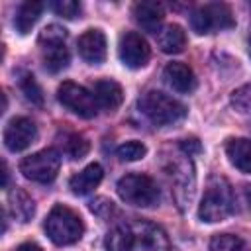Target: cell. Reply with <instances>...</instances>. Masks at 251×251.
<instances>
[{
	"label": "cell",
	"mask_w": 251,
	"mask_h": 251,
	"mask_svg": "<svg viewBox=\"0 0 251 251\" xmlns=\"http://www.w3.org/2000/svg\"><path fill=\"white\" fill-rule=\"evenodd\" d=\"M190 25L198 35L216 33L222 29H229L235 25V18L227 4L224 2H210L196 8L190 16Z\"/></svg>",
	"instance_id": "6"
},
{
	"label": "cell",
	"mask_w": 251,
	"mask_h": 251,
	"mask_svg": "<svg viewBox=\"0 0 251 251\" xmlns=\"http://www.w3.org/2000/svg\"><path fill=\"white\" fill-rule=\"evenodd\" d=\"M41 12H43V2H37V0H27V2H24V4L18 8L16 18H14L16 29H18L22 35L29 33L31 27L35 25V22L39 20Z\"/></svg>",
	"instance_id": "21"
},
{
	"label": "cell",
	"mask_w": 251,
	"mask_h": 251,
	"mask_svg": "<svg viewBox=\"0 0 251 251\" xmlns=\"http://www.w3.org/2000/svg\"><path fill=\"white\" fill-rule=\"evenodd\" d=\"M120 59L126 67L129 69H141L147 65L149 57H151V49L147 45V41L135 33V31H126L120 37V47H118Z\"/></svg>",
	"instance_id": "10"
},
{
	"label": "cell",
	"mask_w": 251,
	"mask_h": 251,
	"mask_svg": "<svg viewBox=\"0 0 251 251\" xmlns=\"http://www.w3.org/2000/svg\"><path fill=\"white\" fill-rule=\"evenodd\" d=\"M37 137V127L29 118H12L4 129V145L10 151H24L27 149Z\"/></svg>",
	"instance_id": "11"
},
{
	"label": "cell",
	"mask_w": 251,
	"mask_h": 251,
	"mask_svg": "<svg viewBox=\"0 0 251 251\" xmlns=\"http://www.w3.org/2000/svg\"><path fill=\"white\" fill-rule=\"evenodd\" d=\"M16 251H43V249H41L37 243H33V241H27V243H22V245H20Z\"/></svg>",
	"instance_id": "30"
},
{
	"label": "cell",
	"mask_w": 251,
	"mask_h": 251,
	"mask_svg": "<svg viewBox=\"0 0 251 251\" xmlns=\"http://www.w3.org/2000/svg\"><path fill=\"white\" fill-rule=\"evenodd\" d=\"M157 45L163 53H180L186 47V33L180 25L169 24L157 33Z\"/></svg>",
	"instance_id": "19"
},
{
	"label": "cell",
	"mask_w": 251,
	"mask_h": 251,
	"mask_svg": "<svg viewBox=\"0 0 251 251\" xmlns=\"http://www.w3.org/2000/svg\"><path fill=\"white\" fill-rule=\"evenodd\" d=\"M78 55L90 63L100 65L106 59V35L100 29H86L76 41Z\"/></svg>",
	"instance_id": "13"
},
{
	"label": "cell",
	"mask_w": 251,
	"mask_h": 251,
	"mask_svg": "<svg viewBox=\"0 0 251 251\" xmlns=\"http://www.w3.org/2000/svg\"><path fill=\"white\" fill-rule=\"evenodd\" d=\"M43 227H45V233L49 235V239L57 245L76 243L84 233V224H82L80 216L63 204H57L51 208V212L45 218Z\"/></svg>",
	"instance_id": "3"
},
{
	"label": "cell",
	"mask_w": 251,
	"mask_h": 251,
	"mask_svg": "<svg viewBox=\"0 0 251 251\" xmlns=\"http://www.w3.org/2000/svg\"><path fill=\"white\" fill-rule=\"evenodd\" d=\"M92 94H94V100H96L98 108H102L106 112H114L124 100L122 86L116 80H110V78L96 80L94 86H92Z\"/></svg>",
	"instance_id": "15"
},
{
	"label": "cell",
	"mask_w": 251,
	"mask_h": 251,
	"mask_svg": "<svg viewBox=\"0 0 251 251\" xmlns=\"http://www.w3.org/2000/svg\"><path fill=\"white\" fill-rule=\"evenodd\" d=\"M8 208L10 214L18 220V222H29L35 214V204L29 198L27 192H24L22 188H14L8 194Z\"/></svg>",
	"instance_id": "20"
},
{
	"label": "cell",
	"mask_w": 251,
	"mask_h": 251,
	"mask_svg": "<svg viewBox=\"0 0 251 251\" xmlns=\"http://www.w3.org/2000/svg\"><path fill=\"white\" fill-rule=\"evenodd\" d=\"M180 147L188 153V157H190V151L194 149V151H200V143L196 141V139H184L182 143H180Z\"/></svg>",
	"instance_id": "29"
},
{
	"label": "cell",
	"mask_w": 251,
	"mask_h": 251,
	"mask_svg": "<svg viewBox=\"0 0 251 251\" xmlns=\"http://www.w3.org/2000/svg\"><path fill=\"white\" fill-rule=\"evenodd\" d=\"M51 10H53L57 16H61V18L73 20V18H76V16L80 14L82 6H80V2H76V0H55V2H51Z\"/></svg>",
	"instance_id": "27"
},
{
	"label": "cell",
	"mask_w": 251,
	"mask_h": 251,
	"mask_svg": "<svg viewBox=\"0 0 251 251\" xmlns=\"http://www.w3.org/2000/svg\"><path fill=\"white\" fill-rule=\"evenodd\" d=\"M20 88H22V92L25 94V98L31 104H35V106H41L43 104V90L37 84V80L33 78V75H24L20 78Z\"/></svg>",
	"instance_id": "24"
},
{
	"label": "cell",
	"mask_w": 251,
	"mask_h": 251,
	"mask_svg": "<svg viewBox=\"0 0 251 251\" xmlns=\"http://www.w3.org/2000/svg\"><path fill=\"white\" fill-rule=\"evenodd\" d=\"M61 167V157L55 149H41L37 153H31L20 163V171L27 180L47 184L55 180Z\"/></svg>",
	"instance_id": "8"
},
{
	"label": "cell",
	"mask_w": 251,
	"mask_h": 251,
	"mask_svg": "<svg viewBox=\"0 0 251 251\" xmlns=\"http://www.w3.org/2000/svg\"><path fill=\"white\" fill-rule=\"evenodd\" d=\"M104 171L98 163H90L88 167H84L80 173H76L75 176H71L69 180V188L73 190V194L76 196H84L88 192H92L100 182H102Z\"/></svg>",
	"instance_id": "17"
},
{
	"label": "cell",
	"mask_w": 251,
	"mask_h": 251,
	"mask_svg": "<svg viewBox=\"0 0 251 251\" xmlns=\"http://www.w3.org/2000/svg\"><path fill=\"white\" fill-rule=\"evenodd\" d=\"M169 175L173 178L175 198H176L178 206L182 208L184 204H188L192 200V192H194V169H192L190 159H178V161H175Z\"/></svg>",
	"instance_id": "12"
},
{
	"label": "cell",
	"mask_w": 251,
	"mask_h": 251,
	"mask_svg": "<svg viewBox=\"0 0 251 251\" xmlns=\"http://www.w3.org/2000/svg\"><path fill=\"white\" fill-rule=\"evenodd\" d=\"M116 153L122 161H139L145 157L147 147L141 141H126L116 149Z\"/></svg>",
	"instance_id": "25"
},
{
	"label": "cell",
	"mask_w": 251,
	"mask_h": 251,
	"mask_svg": "<svg viewBox=\"0 0 251 251\" xmlns=\"http://www.w3.org/2000/svg\"><path fill=\"white\" fill-rule=\"evenodd\" d=\"M57 100L69 108L73 114L80 116V118H94L96 112H98V104L94 100V94L88 92L84 86L76 84V82H71V80H65L59 88H57Z\"/></svg>",
	"instance_id": "9"
},
{
	"label": "cell",
	"mask_w": 251,
	"mask_h": 251,
	"mask_svg": "<svg viewBox=\"0 0 251 251\" xmlns=\"http://www.w3.org/2000/svg\"><path fill=\"white\" fill-rule=\"evenodd\" d=\"M210 251H249V247L239 235L218 233L210 241Z\"/></svg>",
	"instance_id": "22"
},
{
	"label": "cell",
	"mask_w": 251,
	"mask_h": 251,
	"mask_svg": "<svg viewBox=\"0 0 251 251\" xmlns=\"http://www.w3.org/2000/svg\"><path fill=\"white\" fill-rule=\"evenodd\" d=\"M61 143H63V151H65L71 159H75V161H76V159H82V157L88 153V149H90L88 141H86L82 135H78V133H67Z\"/></svg>",
	"instance_id": "23"
},
{
	"label": "cell",
	"mask_w": 251,
	"mask_h": 251,
	"mask_svg": "<svg viewBox=\"0 0 251 251\" xmlns=\"http://www.w3.org/2000/svg\"><path fill=\"white\" fill-rule=\"evenodd\" d=\"M90 212H94L100 218H108L114 212V204L106 198H96V200L90 202Z\"/></svg>",
	"instance_id": "28"
},
{
	"label": "cell",
	"mask_w": 251,
	"mask_h": 251,
	"mask_svg": "<svg viewBox=\"0 0 251 251\" xmlns=\"http://www.w3.org/2000/svg\"><path fill=\"white\" fill-rule=\"evenodd\" d=\"M139 110L159 127L173 126L186 116L184 104H180L173 96H167L165 92H159V90L145 92L139 98Z\"/></svg>",
	"instance_id": "4"
},
{
	"label": "cell",
	"mask_w": 251,
	"mask_h": 251,
	"mask_svg": "<svg viewBox=\"0 0 251 251\" xmlns=\"http://www.w3.org/2000/svg\"><path fill=\"white\" fill-rule=\"evenodd\" d=\"M226 155L229 163L241 171V173H251V139L245 137H231L226 143Z\"/></svg>",
	"instance_id": "18"
},
{
	"label": "cell",
	"mask_w": 251,
	"mask_h": 251,
	"mask_svg": "<svg viewBox=\"0 0 251 251\" xmlns=\"http://www.w3.org/2000/svg\"><path fill=\"white\" fill-rule=\"evenodd\" d=\"M247 51H249V57H251V35H249V41H247Z\"/></svg>",
	"instance_id": "31"
},
{
	"label": "cell",
	"mask_w": 251,
	"mask_h": 251,
	"mask_svg": "<svg viewBox=\"0 0 251 251\" xmlns=\"http://www.w3.org/2000/svg\"><path fill=\"white\" fill-rule=\"evenodd\" d=\"M118 194L126 204L131 206H153L159 200L157 182L147 175H126L118 182Z\"/></svg>",
	"instance_id": "7"
},
{
	"label": "cell",
	"mask_w": 251,
	"mask_h": 251,
	"mask_svg": "<svg viewBox=\"0 0 251 251\" xmlns=\"http://www.w3.org/2000/svg\"><path fill=\"white\" fill-rule=\"evenodd\" d=\"M163 76H165V82L176 90V92H182V94H188L196 88V76L192 73V69L180 61H173L165 67L163 71Z\"/></svg>",
	"instance_id": "14"
},
{
	"label": "cell",
	"mask_w": 251,
	"mask_h": 251,
	"mask_svg": "<svg viewBox=\"0 0 251 251\" xmlns=\"http://www.w3.org/2000/svg\"><path fill=\"white\" fill-rule=\"evenodd\" d=\"M231 212H233V192L229 182L224 176H212L204 190L198 208V218L202 222L214 224L226 220L227 216H231Z\"/></svg>",
	"instance_id": "2"
},
{
	"label": "cell",
	"mask_w": 251,
	"mask_h": 251,
	"mask_svg": "<svg viewBox=\"0 0 251 251\" xmlns=\"http://www.w3.org/2000/svg\"><path fill=\"white\" fill-rule=\"evenodd\" d=\"M133 16L139 27L151 33H159V27L165 18V10L159 2H137L133 6Z\"/></svg>",
	"instance_id": "16"
},
{
	"label": "cell",
	"mask_w": 251,
	"mask_h": 251,
	"mask_svg": "<svg viewBox=\"0 0 251 251\" xmlns=\"http://www.w3.org/2000/svg\"><path fill=\"white\" fill-rule=\"evenodd\" d=\"M231 106L239 114H251V84H243L231 92Z\"/></svg>",
	"instance_id": "26"
},
{
	"label": "cell",
	"mask_w": 251,
	"mask_h": 251,
	"mask_svg": "<svg viewBox=\"0 0 251 251\" xmlns=\"http://www.w3.org/2000/svg\"><path fill=\"white\" fill-rule=\"evenodd\" d=\"M108 251H171L167 233L145 220H131L116 226L106 237Z\"/></svg>",
	"instance_id": "1"
},
{
	"label": "cell",
	"mask_w": 251,
	"mask_h": 251,
	"mask_svg": "<svg viewBox=\"0 0 251 251\" xmlns=\"http://www.w3.org/2000/svg\"><path fill=\"white\" fill-rule=\"evenodd\" d=\"M67 29L51 24L39 33V47H41V59L49 73H59L67 69L69 65V51L65 47Z\"/></svg>",
	"instance_id": "5"
}]
</instances>
